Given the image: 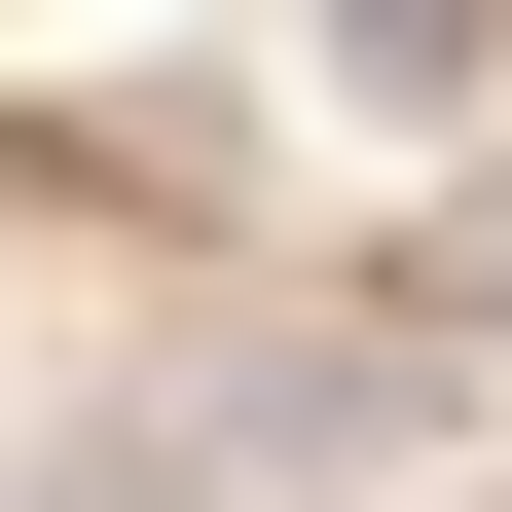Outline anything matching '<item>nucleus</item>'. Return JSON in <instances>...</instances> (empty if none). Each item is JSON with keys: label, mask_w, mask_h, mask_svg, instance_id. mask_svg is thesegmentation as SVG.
<instances>
[{"label": "nucleus", "mask_w": 512, "mask_h": 512, "mask_svg": "<svg viewBox=\"0 0 512 512\" xmlns=\"http://www.w3.org/2000/svg\"><path fill=\"white\" fill-rule=\"evenodd\" d=\"M439 256H476V293H512V183H476V220H439Z\"/></svg>", "instance_id": "obj_3"}, {"label": "nucleus", "mask_w": 512, "mask_h": 512, "mask_svg": "<svg viewBox=\"0 0 512 512\" xmlns=\"http://www.w3.org/2000/svg\"><path fill=\"white\" fill-rule=\"evenodd\" d=\"M330 74H366V110H439V74H512V0H330Z\"/></svg>", "instance_id": "obj_1"}, {"label": "nucleus", "mask_w": 512, "mask_h": 512, "mask_svg": "<svg viewBox=\"0 0 512 512\" xmlns=\"http://www.w3.org/2000/svg\"><path fill=\"white\" fill-rule=\"evenodd\" d=\"M37 512H220V476H183V439H74V476H37Z\"/></svg>", "instance_id": "obj_2"}]
</instances>
